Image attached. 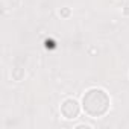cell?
I'll list each match as a JSON object with an SVG mask.
<instances>
[{
  "label": "cell",
  "instance_id": "obj_1",
  "mask_svg": "<svg viewBox=\"0 0 129 129\" xmlns=\"http://www.w3.org/2000/svg\"><path fill=\"white\" fill-rule=\"evenodd\" d=\"M94 97H96V96H94V90L88 91V94L84 97V108H85L87 112L91 114V115H100V114H103V112L106 111V108H105L103 105L100 106V100L108 99V97H106V94H105L103 91H99L97 100H96Z\"/></svg>",
  "mask_w": 129,
  "mask_h": 129
}]
</instances>
